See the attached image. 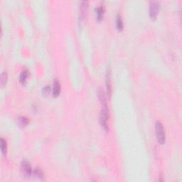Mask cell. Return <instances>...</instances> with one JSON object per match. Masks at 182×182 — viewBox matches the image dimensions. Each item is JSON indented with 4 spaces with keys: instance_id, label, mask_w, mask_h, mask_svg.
<instances>
[{
    "instance_id": "8992f818",
    "label": "cell",
    "mask_w": 182,
    "mask_h": 182,
    "mask_svg": "<svg viewBox=\"0 0 182 182\" xmlns=\"http://www.w3.org/2000/svg\"><path fill=\"white\" fill-rule=\"evenodd\" d=\"M111 73L110 70H107V75H106V86H107V90L108 96L111 95Z\"/></svg>"
},
{
    "instance_id": "52a82bcc",
    "label": "cell",
    "mask_w": 182,
    "mask_h": 182,
    "mask_svg": "<svg viewBox=\"0 0 182 182\" xmlns=\"http://www.w3.org/2000/svg\"><path fill=\"white\" fill-rule=\"evenodd\" d=\"M60 93V85L58 80H56L54 83V88H53V96L56 98Z\"/></svg>"
},
{
    "instance_id": "ba28073f",
    "label": "cell",
    "mask_w": 182,
    "mask_h": 182,
    "mask_svg": "<svg viewBox=\"0 0 182 182\" xmlns=\"http://www.w3.org/2000/svg\"><path fill=\"white\" fill-rule=\"evenodd\" d=\"M98 98H99L100 101L102 103L103 105H107V98H106L105 93V92L103 91V89H98Z\"/></svg>"
},
{
    "instance_id": "9a60e30c",
    "label": "cell",
    "mask_w": 182,
    "mask_h": 182,
    "mask_svg": "<svg viewBox=\"0 0 182 182\" xmlns=\"http://www.w3.org/2000/svg\"><path fill=\"white\" fill-rule=\"evenodd\" d=\"M34 174L36 176V177H37L38 178L41 179H42L43 178V174L41 169H35V170L34 171Z\"/></svg>"
},
{
    "instance_id": "277c9868",
    "label": "cell",
    "mask_w": 182,
    "mask_h": 182,
    "mask_svg": "<svg viewBox=\"0 0 182 182\" xmlns=\"http://www.w3.org/2000/svg\"><path fill=\"white\" fill-rule=\"evenodd\" d=\"M88 9V1H83L80 6V12H79V19L80 22H83L85 19V17L87 16Z\"/></svg>"
},
{
    "instance_id": "5b68a950",
    "label": "cell",
    "mask_w": 182,
    "mask_h": 182,
    "mask_svg": "<svg viewBox=\"0 0 182 182\" xmlns=\"http://www.w3.org/2000/svg\"><path fill=\"white\" fill-rule=\"evenodd\" d=\"M22 169L25 175L29 176V177L32 174V169H31V165L26 161H23L22 162Z\"/></svg>"
},
{
    "instance_id": "4fadbf2b",
    "label": "cell",
    "mask_w": 182,
    "mask_h": 182,
    "mask_svg": "<svg viewBox=\"0 0 182 182\" xmlns=\"http://www.w3.org/2000/svg\"><path fill=\"white\" fill-rule=\"evenodd\" d=\"M0 143H1V151L3 154V155H6L7 154V142L4 140L3 138H1V141H0Z\"/></svg>"
},
{
    "instance_id": "9c48e42d",
    "label": "cell",
    "mask_w": 182,
    "mask_h": 182,
    "mask_svg": "<svg viewBox=\"0 0 182 182\" xmlns=\"http://www.w3.org/2000/svg\"><path fill=\"white\" fill-rule=\"evenodd\" d=\"M29 71L28 70H24L23 71L22 73H21L20 75V78H19V81L22 83V85H25L26 82V79L29 76Z\"/></svg>"
},
{
    "instance_id": "8fae6325",
    "label": "cell",
    "mask_w": 182,
    "mask_h": 182,
    "mask_svg": "<svg viewBox=\"0 0 182 182\" xmlns=\"http://www.w3.org/2000/svg\"><path fill=\"white\" fill-rule=\"evenodd\" d=\"M7 79H8V74L6 71L1 73V77H0V85H1V87L3 88L6 85L7 82Z\"/></svg>"
},
{
    "instance_id": "5bb4252c",
    "label": "cell",
    "mask_w": 182,
    "mask_h": 182,
    "mask_svg": "<svg viewBox=\"0 0 182 182\" xmlns=\"http://www.w3.org/2000/svg\"><path fill=\"white\" fill-rule=\"evenodd\" d=\"M19 122L21 125L25 127V126H26L29 123V120L28 118H26V117H20L19 118Z\"/></svg>"
},
{
    "instance_id": "30bf717a",
    "label": "cell",
    "mask_w": 182,
    "mask_h": 182,
    "mask_svg": "<svg viewBox=\"0 0 182 182\" xmlns=\"http://www.w3.org/2000/svg\"><path fill=\"white\" fill-rule=\"evenodd\" d=\"M96 11V14H97V19L98 21L102 20L103 16H104L105 13V9L103 7H98V8H96L95 10Z\"/></svg>"
},
{
    "instance_id": "7a4b0ae2",
    "label": "cell",
    "mask_w": 182,
    "mask_h": 182,
    "mask_svg": "<svg viewBox=\"0 0 182 182\" xmlns=\"http://www.w3.org/2000/svg\"><path fill=\"white\" fill-rule=\"evenodd\" d=\"M155 130L158 142L161 145H163L165 142V132L163 125L159 121H157L156 122Z\"/></svg>"
},
{
    "instance_id": "2e32d148",
    "label": "cell",
    "mask_w": 182,
    "mask_h": 182,
    "mask_svg": "<svg viewBox=\"0 0 182 182\" xmlns=\"http://www.w3.org/2000/svg\"><path fill=\"white\" fill-rule=\"evenodd\" d=\"M51 92V87L50 86H46L43 89V93L44 95H48Z\"/></svg>"
},
{
    "instance_id": "7c38bea8",
    "label": "cell",
    "mask_w": 182,
    "mask_h": 182,
    "mask_svg": "<svg viewBox=\"0 0 182 182\" xmlns=\"http://www.w3.org/2000/svg\"><path fill=\"white\" fill-rule=\"evenodd\" d=\"M116 26H117V29L119 31H122L123 29V22H122V19L121 18V16L118 15L117 16V19H116Z\"/></svg>"
},
{
    "instance_id": "6da1fadb",
    "label": "cell",
    "mask_w": 182,
    "mask_h": 182,
    "mask_svg": "<svg viewBox=\"0 0 182 182\" xmlns=\"http://www.w3.org/2000/svg\"><path fill=\"white\" fill-rule=\"evenodd\" d=\"M108 109H107V105H103L102 110L100 114V123H101V127L105 132L108 130V125H107V121H108Z\"/></svg>"
},
{
    "instance_id": "3957f363",
    "label": "cell",
    "mask_w": 182,
    "mask_h": 182,
    "mask_svg": "<svg viewBox=\"0 0 182 182\" xmlns=\"http://www.w3.org/2000/svg\"><path fill=\"white\" fill-rule=\"evenodd\" d=\"M160 4L157 1H152L149 4V16L152 20H154L158 15Z\"/></svg>"
}]
</instances>
